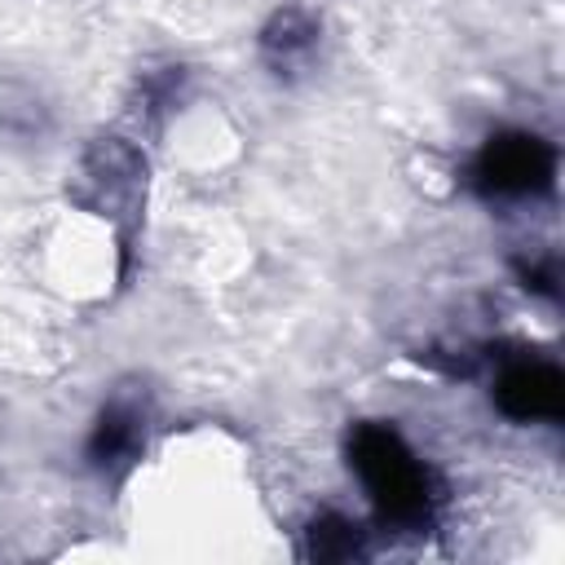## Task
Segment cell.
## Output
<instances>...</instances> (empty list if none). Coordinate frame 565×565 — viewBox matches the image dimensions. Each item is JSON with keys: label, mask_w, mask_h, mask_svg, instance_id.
<instances>
[{"label": "cell", "mask_w": 565, "mask_h": 565, "mask_svg": "<svg viewBox=\"0 0 565 565\" xmlns=\"http://www.w3.org/2000/svg\"><path fill=\"white\" fill-rule=\"evenodd\" d=\"M146 437H150V397L141 388L124 384L97 411L84 455H88L93 472H102L106 481H124L137 468V459L146 455Z\"/></svg>", "instance_id": "cell-4"}, {"label": "cell", "mask_w": 565, "mask_h": 565, "mask_svg": "<svg viewBox=\"0 0 565 565\" xmlns=\"http://www.w3.org/2000/svg\"><path fill=\"white\" fill-rule=\"evenodd\" d=\"M349 468L358 472L380 525H393L402 534H424L437 516V481L428 463L411 450V441L384 424L362 419L349 428Z\"/></svg>", "instance_id": "cell-1"}, {"label": "cell", "mask_w": 565, "mask_h": 565, "mask_svg": "<svg viewBox=\"0 0 565 565\" xmlns=\"http://www.w3.org/2000/svg\"><path fill=\"white\" fill-rule=\"evenodd\" d=\"M516 274H521V282L534 291V296H543V300H556L561 296V274H556V256H543V260H516Z\"/></svg>", "instance_id": "cell-9"}, {"label": "cell", "mask_w": 565, "mask_h": 565, "mask_svg": "<svg viewBox=\"0 0 565 565\" xmlns=\"http://www.w3.org/2000/svg\"><path fill=\"white\" fill-rule=\"evenodd\" d=\"M318 40H322L318 13H309L305 4H287V9H278V13L260 26V40H256V44H260V57L282 75V71L305 66V62L313 57Z\"/></svg>", "instance_id": "cell-6"}, {"label": "cell", "mask_w": 565, "mask_h": 565, "mask_svg": "<svg viewBox=\"0 0 565 565\" xmlns=\"http://www.w3.org/2000/svg\"><path fill=\"white\" fill-rule=\"evenodd\" d=\"M468 181L481 199H539L556 185V146L530 128H503L472 154Z\"/></svg>", "instance_id": "cell-3"}, {"label": "cell", "mask_w": 565, "mask_h": 565, "mask_svg": "<svg viewBox=\"0 0 565 565\" xmlns=\"http://www.w3.org/2000/svg\"><path fill=\"white\" fill-rule=\"evenodd\" d=\"M181 79H185V71L181 66H168V71H150V75H141V115L150 119V115H159V110H172L177 106V97H181Z\"/></svg>", "instance_id": "cell-8"}, {"label": "cell", "mask_w": 565, "mask_h": 565, "mask_svg": "<svg viewBox=\"0 0 565 565\" xmlns=\"http://www.w3.org/2000/svg\"><path fill=\"white\" fill-rule=\"evenodd\" d=\"M146 181H150V159L137 141L128 137H93L75 163L71 177V199L102 216L106 225H115L119 243L128 247L132 230L141 225V207H146Z\"/></svg>", "instance_id": "cell-2"}, {"label": "cell", "mask_w": 565, "mask_h": 565, "mask_svg": "<svg viewBox=\"0 0 565 565\" xmlns=\"http://www.w3.org/2000/svg\"><path fill=\"white\" fill-rule=\"evenodd\" d=\"M494 406L516 424H561L565 415V375L547 358H508L490 388Z\"/></svg>", "instance_id": "cell-5"}, {"label": "cell", "mask_w": 565, "mask_h": 565, "mask_svg": "<svg viewBox=\"0 0 565 565\" xmlns=\"http://www.w3.org/2000/svg\"><path fill=\"white\" fill-rule=\"evenodd\" d=\"M366 552V530L340 512H322L305 530V556L309 561H353Z\"/></svg>", "instance_id": "cell-7"}]
</instances>
